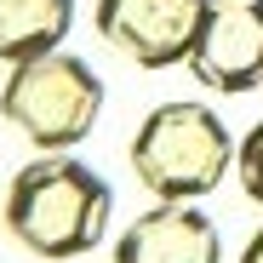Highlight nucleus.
<instances>
[{"instance_id":"1","label":"nucleus","mask_w":263,"mask_h":263,"mask_svg":"<svg viewBox=\"0 0 263 263\" xmlns=\"http://www.w3.org/2000/svg\"><path fill=\"white\" fill-rule=\"evenodd\" d=\"M109 212H115L109 183L63 149V155H34L29 166L12 172L0 217H6V235L23 252L46 257V263H69L103 246Z\"/></svg>"},{"instance_id":"2","label":"nucleus","mask_w":263,"mask_h":263,"mask_svg":"<svg viewBox=\"0 0 263 263\" xmlns=\"http://www.w3.org/2000/svg\"><path fill=\"white\" fill-rule=\"evenodd\" d=\"M132 172L155 200H206L235 172V138L212 103H155L132 132Z\"/></svg>"},{"instance_id":"3","label":"nucleus","mask_w":263,"mask_h":263,"mask_svg":"<svg viewBox=\"0 0 263 263\" xmlns=\"http://www.w3.org/2000/svg\"><path fill=\"white\" fill-rule=\"evenodd\" d=\"M103 115V80L98 69L74 52H40L12 63L6 86H0V120L17 126L40 155L74 149Z\"/></svg>"},{"instance_id":"4","label":"nucleus","mask_w":263,"mask_h":263,"mask_svg":"<svg viewBox=\"0 0 263 263\" xmlns=\"http://www.w3.org/2000/svg\"><path fill=\"white\" fill-rule=\"evenodd\" d=\"M183 69L217 98L257 92L263 86V0H206V17Z\"/></svg>"},{"instance_id":"5","label":"nucleus","mask_w":263,"mask_h":263,"mask_svg":"<svg viewBox=\"0 0 263 263\" xmlns=\"http://www.w3.org/2000/svg\"><path fill=\"white\" fill-rule=\"evenodd\" d=\"M200 17L206 0H98V34L138 69L189 63Z\"/></svg>"},{"instance_id":"6","label":"nucleus","mask_w":263,"mask_h":263,"mask_svg":"<svg viewBox=\"0 0 263 263\" xmlns=\"http://www.w3.org/2000/svg\"><path fill=\"white\" fill-rule=\"evenodd\" d=\"M115 263H223V240L195 200H155L115 240Z\"/></svg>"},{"instance_id":"7","label":"nucleus","mask_w":263,"mask_h":263,"mask_svg":"<svg viewBox=\"0 0 263 263\" xmlns=\"http://www.w3.org/2000/svg\"><path fill=\"white\" fill-rule=\"evenodd\" d=\"M74 23V0H0V63L58 52Z\"/></svg>"},{"instance_id":"8","label":"nucleus","mask_w":263,"mask_h":263,"mask_svg":"<svg viewBox=\"0 0 263 263\" xmlns=\"http://www.w3.org/2000/svg\"><path fill=\"white\" fill-rule=\"evenodd\" d=\"M235 172H240L246 200H257V206H263V120H257L246 138L235 143Z\"/></svg>"},{"instance_id":"9","label":"nucleus","mask_w":263,"mask_h":263,"mask_svg":"<svg viewBox=\"0 0 263 263\" xmlns=\"http://www.w3.org/2000/svg\"><path fill=\"white\" fill-rule=\"evenodd\" d=\"M240 263H263V229L246 240V252H240Z\"/></svg>"}]
</instances>
